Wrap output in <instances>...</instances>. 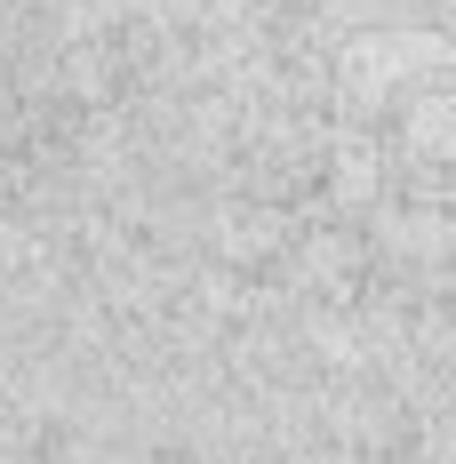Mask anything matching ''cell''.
Returning a JSON list of instances; mask_svg holds the SVG:
<instances>
[{
	"label": "cell",
	"instance_id": "obj_1",
	"mask_svg": "<svg viewBox=\"0 0 456 464\" xmlns=\"http://www.w3.org/2000/svg\"><path fill=\"white\" fill-rule=\"evenodd\" d=\"M344 104L401 192L456 200V48L384 33L344 56Z\"/></svg>",
	"mask_w": 456,
	"mask_h": 464
}]
</instances>
